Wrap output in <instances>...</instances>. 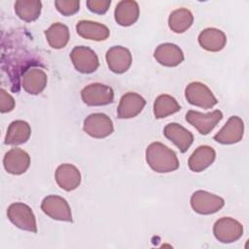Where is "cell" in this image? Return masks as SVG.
<instances>
[{
	"mask_svg": "<svg viewBox=\"0 0 249 249\" xmlns=\"http://www.w3.org/2000/svg\"><path fill=\"white\" fill-rule=\"evenodd\" d=\"M70 58L75 69L83 74L92 73L99 66L97 54L93 50L89 47H74L70 53Z\"/></svg>",
	"mask_w": 249,
	"mask_h": 249,
	"instance_id": "52a82bcc",
	"label": "cell"
},
{
	"mask_svg": "<svg viewBox=\"0 0 249 249\" xmlns=\"http://www.w3.org/2000/svg\"><path fill=\"white\" fill-rule=\"evenodd\" d=\"M9 220L18 229L37 232V223L32 209L22 202L12 203L7 209Z\"/></svg>",
	"mask_w": 249,
	"mask_h": 249,
	"instance_id": "7a4b0ae2",
	"label": "cell"
},
{
	"mask_svg": "<svg viewBox=\"0 0 249 249\" xmlns=\"http://www.w3.org/2000/svg\"><path fill=\"white\" fill-rule=\"evenodd\" d=\"M31 135V127L28 123L22 120H17L10 124L6 137L5 144L7 145H20L25 143Z\"/></svg>",
	"mask_w": 249,
	"mask_h": 249,
	"instance_id": "603a6c76",
	"label": "cell"
},
{
	"mask_svg": "<svg viewBox=\"0 0 249 249\" xmlns=\"http://www.w3.org/2000/svg\"><path fill=\"white\" fill-rule=\"evenodd\" d=\"M197 40L202 49L213 53L222 51L227 44L226 34L214 27L203 29L199 33Z\"/></svg>",
	"mask_w": 249,
	"mask_h": 249,
	"instance_id": "d6986e66",
	"label": "cell"
},
{
	"mask_svg": "<svg viewBox=\"0 0 249 249\" xmlns=\"http://www.w3.org/2000/svg\"><path fill=\"white\" fill-rule=\"evenodd\" d=\"M164 136L170 140L181 153H185L194 141V135L187 128L177 123H170L163 128Z\"/></svg>",
	"mask_w": 249,
	"mask_h": 249,
	"instance_id": "9a60e30c",
	"label": "cell"
},
{
	"mask_svg": "<svg viewBox=\"0 0 249 249\" xmlns=\"http://www.w3.org/2000/svg\"><path fill=\"white\" fill-rule=\"evenodd\" d=\"M222 119L223 113L220 110H215L206 114L190 110L186 114V121L202 135L211 132Z\"/></svg>",
	"mask_w": 249,
	"mask_h": 249,
	"instance_id": "30bf717a",
	"label": "cell"
},
{
	"mask_svg": "<svg viewBox=\"0 0 249 249\" xmlns=\"http://www.w3.org/2000/svg\"><path fill=\"white\" fill-rule=\"evenodd\" d=\"M213 234L215 238L222 243H231L242 236L243 227L233 218L223 217L215 222Z\"/></svg>",
	"mask_w": 249,
	"mask_h": 249,
	"instance_id": "5b68a950",
	"label": "cell"
},
{
	"mask_svg": "<svg viewBox=\"0 0 249 249\" xmlns=\"http://www.w3.org/2000/svg\"><path fill=\"white\" fill-rule=\"evenodd\" d=\"M81 97L89 106H104L114 100V91L111 87L93 83L85 87L81 91Z\"/></svg>",
	"mask_w": 249,
	"mask_h": 249,
	"instance_id": "8992f818",
	"label": "cell"
},
{
	"mask_svg": "<svg viewBox=\"0 0 249 249\" xmlns=\"http://www.w3.org/2000/svg\"><path fill=\"white\" fill-rule=\"evenodd\" d=\"M154 57L163 66L175 67L184 60V53L177 45L163 43L157 47L154 53Z\"/></svg>",
	"mask_w": 249,
	"mask_h": 249,
	"instance_id": "e0dca14e",
	"label": "cell"
},
{
	"mask_svg": "<svg viewBox=\"0 0 249 249\" xmlns=\"http://www.w3.org/2000/svg\"><path fill=\"white\" fill-rule=\"evenodd\" d=\"M3 164L8 173L20 175L28 169L30 165V157L24 150L20 148H13L5 154Z\"/></svg>",
	"mask_w": 249,
	"mask_h": 249,
	"instance_id": "4fadbf2b",
	"label": "cell"
},
{
	"mask_svg": "<svg viewBox=\"0 0 249 249\" xmlns=\"http://www.w3.org/2000/svg\"><path fill=\"white\" fill-rule=\"evenodd\" d=\"M56 10L63 16H72L80 9V1L78 0H56L54 2Z\"/></svg>",
	"mask_w": 249,
	"mask_h": 249,
	"instance_id": "83f0119b",
	"label": "cell"
},
{
	"mask_svg": "<svg viewBox=\"0 0 249 249\" xmlns=\"http://www.w3.org/2000/svg\"><path fill=\"white\" fill-rule=\"evenodd\" d=\"M42 3L39 0H18L15 3L17 16L26 22L36 20L41 14Z\"/></svg>",
	"mask_w": 249,
	"mask_h": 249,
	"instance_id": "d4e9b609",
	"label": "cell"
},
{
	"mask_svg": "<svg viewBox=\"0 0 249 249\" xmlns=\"http://www.w3.org/2000/svg\"><path fill=\"white\" fill-rule=\"evenodd\" d=\"M146 161L158 173H168L179 168L175 152L160 142H153L147 147Z\"/></svg>",
	"mask_w": 249,
	"mask_h": 249,
	"instance_id": "6da1fadb",
	"label": "cell"
},
{
	"mask_svg": "<svg viewBox=\"0 0 249 249\" xmlns=\"http://www.w3.org/2000/svg\"><path fill=\"white\" fill-rule=\"evenodd\" d=\"M41 209L46 215L53 220L63 222L73 221L71 208L68 202L65 198L59 196L51 195L46 196L41 203Z\"/></svg>",
	"mask_w": 249,
	"mask_h": 249,
	"instance_id": "ba28073f",
	"label": "cell"
},
{
	"mask_svg": "<svg viewBox=\"0 0 249 249\" xmlns=\"http://www.w3.org/2000/svg\"><path fill=\"white\" fill-rule=\"evenodd\" d=\"M194 22V16L188 9L181 8L171 12L168 18V26L175 33H183Z\"/></svg>",
	"mask_w": 249,
	"mask_h": 249,
	"instance_id": "484cf974",
	"label": "cell"
},
{
	"mask_svg": "<svg viewBox=\"0 0 249 249\" xmlns=\"http://www.w3.org/2000/svg\"><path fill=\"white\" fill-rule=\"evenodd\" d=\"M83 129L93 138H105L113 132L114 125L106 114L93 113L85 119Z\"/></svg>",
	"mask_w": 249,
	"mask_h": 249,
	"instance_id": "9c48e42d",
	"label": "cell"
},
{
	"mask_svg": "<svg viewBox=\"0 0 249 249\" xmlns=\"http://www.w3.org/2000/svg\"><path fill=\"white\" fill-rule=\"evenodd\" d=\"M15 108V99L4 89H0V111L1 113L11 112Z\"/></svg>",
	"mask_w": 249,
	"mask_h": 249,
	"instance_id": "f546056e",
	"label": "cell"
},
{
	"mask_svg": "<svg viewBox=\"0 0 249 249\" xmlns=\"http://www.w3.org/2000/svg\"><path fill=\"white\" fill-rule=\"evenodd\" d=\"M177 100L169 94L159 95L154 102V115L156 119H162L180 111Z\"/></svg>",
	"mask_w": 249,
	"mask_h": 249,
	"instance_id": "4316f807",
	"label": "cell"
},
{
	"mask_svg": "<svg viewBox=\"0 0 249 249\" xmlns=\"http://www.w3.org/2000/svg\"><path fill=\"white\" fill-rule=\"evenodd\" d=\"M106 61L112 72L123 74L129 69L132 63V55L128 49L122 46H113L106 53Z\"/></svg>",
	"mask_w": 249,
	"mask_h": 249,
	"instance_id": "7c38bea8",
	"label": "cell"
},
{
	"mask_svg": "<svg viewBox=\"0 0 249 249\" xmlns=\"http://www.w3.org/2000/svg\"><path fill=\"white\" fill-rule=\"evenodd\" d=\"M225 204V200L214 194L198 190L191 196V206L193 210L201 215H210L218 212Z\"/></svg>",
	"mask_w": 249,
	"mask_h": 249,
	"instance_id": "3957f363",
	"label": "cell"
},
{
	"mask_svg": "<svg viewBox=\"0 0 249 249\" xmlns=\"http://www.w3.org/2000/svg\"><path fill=\"white\" fill-rule=\"evenodd\" d=\"M111 5L110 0H88L87 7L88 9L94 14L103 15L105 14Z\"/></svg>",
	"mask_w": 249,
	"mask_h": 249,
	"instance_id": "f1b7e54d",
	"label": "cell"
},
{
	"mask_svg": "<svg viewBox=\"0 0 249 249\" xmlns=\"http://www.w3.org/2000/svg\"><path fill=\"white\" fill-rule=\"evenodd\" d=\"M54 177L57 185L67 192L77 189L82 179L80 170L70 163L60 164L55 170Z\"/></svg>",
	"mask_w": 249,
	"mask_h": 249,
	"instance_id": "2e32d148",
	"label": "cell"
},
{
	"mask_svg": "<svg viewBox=\"0 0 249 249\" xmlns=\"http://www.w3.org/2000/svg\"><path fill=\"white\" fill-rule=\"evenodd\" d=\"M115 20L121 26H130L139 18V6L134 0L120 1L114 12Z\"/></svg>",
	"mask_w": 249,
	"mask_h": 249,
	"instance_id": "ffe728a7",
	"label": "cell"
},
{
	"mask_svg": "<svg viewBox=\"0 0 249 249\" xmlns=\"http://www.w3.org/2000/svg\"><path fill=\"white\" fill-rule=\"evenodd\" d=\"M187 101L195 106L209 109L218 103L210 89L200 82L190 83L185 89Z\"/></svg>",
	"mask_w": 249,
	"mask_h": 249,
	"instance_id": "277c9868",
	"label": "cell"
},
{
	"mask_svg": "<svg viewBox=\"0 0 249 249\" xmlns=\"http://www.w3.org/2000/svg\"><path fill=\"white\" fill-rule=\"evenodd\" d=\"M244 124L243 121L237 117H231L225 125L214 135V140L220 144L231 145L239 142L243 137Z\"/></svg>",
	"mask_w": 249,
	"mask_h": 249,
	"instance_id": "8fae6325",
	"label": "cell"
},
{
	"mask_svg": "<svg viewBox=\"0 0 249 249\" xmlns=\"http://www.w3.org/2000/svg\"><path fill=\"white\" fill-rule=\"evenodd\" d=\"M216 158L215 150L207 145L197 147L188 160L190 169L194 172H201L209 167Z\"/></svg>",
	"mask_w": 249,
	"mask_h": 249,
	"instance_id": "44dd1931",
	"label": "cell"
},
{
	"mask_svg": "<svg viewBox=\"0 0 249 249\" xmlns=\"http://www.w3.org/2000/svg\"><path fill=\"white\" fill-rule=\"evenodd\" d=\"M48 82L47 74L40 68H28L21 76V87L30 94L36 95L41 93Z\"/></svg>",
	"mask_w": 249,
	"mask_h": 249,
	"instance_id": "ac0fdd59",
	"label": "cell"
},
{
	"mask_svg": "<svg viewBox=\"0 0 249 249\" xmlns=\"http://www.w3.org/2000/svg\"><path fill=\"white\" fill-rule=\"evenodd\" d=\"M45 35L50 47L56 50L64 48L70 39L68 27L60 22L53 23L45 31Z\"/></svg>",
	"mask_w": 249,
	"mask_h": 249,
	"instance_id": "cb8c5ba5",
	"label": "cell"
},
{
	"mask_svg": "<svg viewBox=\"0 0 249 249\" xmlns=\"http://www.w3.org/2000/svg\"><path fill=\"white\" fill-rule=\"evenodd\" d=\"M146 100L136 92L124 93L119 103L117 114L119 119H131L141 113Z\"/></svg>",
	"mask_w": 249,
	"mask_h": 249,
	"instance_id": "5bb4252c",
	"label": "cell"
},
{
	"mask_svg": "<svg viewBox=\"0 0 249 249\" xmlns=\"http://www.w3.org/2000/svg\"><path fill=\"white\" fill-rule=\"evenodd\" d=\"M76 30L81 37L93 41H104L110 35V30L106 25L91 20H80L76 25Z\"/></svg>",
	"mask_w": 249,
	"mask_h": 249,
	"instance_id": "7402d4cb",
	"label": "cell"
}]
</instances>
